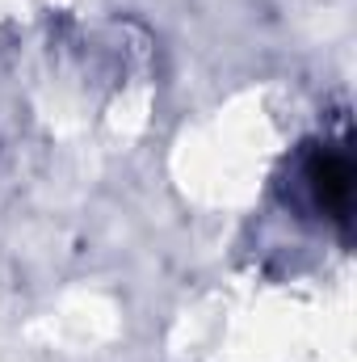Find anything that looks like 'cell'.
Masks as SVG:
<instances>
[{
    "label": "cell",
    "mask_w": 357,
    "mask_h": 362,
    "mask_svg": "<svg viewBox=\"0 0 357 362\" xmlns=\"http://www.w3.org/2000/svg\"><path fill=\"white\" fill-rule=\"evenodd\" d=\"M311 177L320 185V202L332 211V219H349V194H353V169H349V156H341V152H328V144H324V160H315L311 165Z\"/></svg>",
    "instance_id": "obj_1"
}]
</instances>
